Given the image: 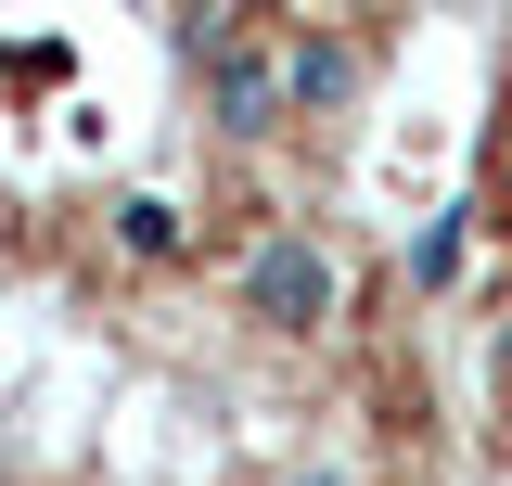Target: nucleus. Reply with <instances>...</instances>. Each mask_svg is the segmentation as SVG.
<instances>
[{"label":"nucleus","instance_id":"obj_6","mask_svg":"<svg viewBox=\"0 0 512 486\" xmlns=\"http://www.w3.org/2000/svg\"><path fill=\"white\" fill-rule=\"evenodd\" d=\"M308 486H346V474H308Z\"/></svg>","mask_w":512,"mask_h":486},{"label":"nucleus","instance_id":"obj_5","mask_svg":"<svg viewBox=\"0 0 512 486\" xmlns=\"http://www.w3.org/2000/svg\"><path fill=\"white\" fill-rule=\"evenodd\" d=\"M116 231L141 243V256H180V205H167V192H128V205H116Z\"/></svg>","mask_w":512,"mask_h":486},{"label":"nucleus","instance_id":"obj_2","mask_svg":"<svg viewBox=\"0 0 512 486\" xmlns=\"http://www.w3.org/2000/svg\"><path fill=\"white\" fill-rule=\"evenodd\" d=\"M244 307L269 320V333H320V320H333V256H320L308 231L244 243Z\"/></svg>","mask_w":512,"mask_h":486},{"label":"nucleus","instance_id":"obj_4","mask_svg":"<svg viewBox=\"0 0 512 486\" xmlns=\"http://www.w3.org/2000/svg\"><path fill=\"white\" fill-rule=\"evenodd\" d=\"M461 256H474V205H436V218L410 231V282L448 295V282H461Z\"/></svg>","mask_w":512,"mask_h":486},{"label":"nucleus","instance_id":"obj_3","mask_svg":"<svg viewBox=\"0 0 512 486\" xmlns=\"http://www.w3.org/2000/svg\"><path fill=\"white\" fill-rule=\"evenodd\" d=\"M346 90H359V39H333V26L282 39V116H333Z\"/></svg>","mask_w":512,"mask_h":486},{"label":"nucleus","instance_id":"obj_1","mask_svg":"<svg viewBox=\"0 0 512 486\" xmlns=\"http://www.w3.org/2000/svg\"><path fill=\"white\" fill-rule=\"evenodd\" d=\"M180 52L205 64V103H218L231 141H269V128H282V52H269V39L218 26V13H180Z\"/></svg>","mask_w":512,"mask_h":486}]
</instances>
